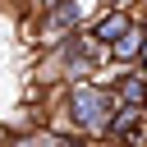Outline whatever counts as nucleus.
<instances>
[{"instance_id":"nucleus-8","label":"nucleus","mask_w":147,"mask_h":147,"mask_svg":"<svg viewBox=\"0 0 147 147\" xmlns=\"http://www.w3.org/2000/svg\"><path fill=\"white\" fill-rule=\"evenodd\" d=\"M37 5V14H46V9H55V5H64V0H32Z\"/></svg>"},{"instance_id":"nucleus-2","label":"nucleus","mask_w":147,"mask_h":147,"mask_svg":"<svg viewBox=\"0 0 147 147\" xmlns=\"http://www.w3.org/2000/svg\"><path fill=\"white\" fill-rule=\"evenodd\" d=\"M101 64H106V51L87 37V28L69 32V37L51 51V69L64 74V87H74V83H92V74H96Z\"/></svg>"},{"instance_id":"nucleus-6","label":"nucleus","mask_w":147,"mask_h":147,"mask_svg":"<svg viewBox=\"0 0 147 147\" xmlns=\"http://www.w3.org/2000/svg\"><path fill=\"white\" fill-rule=\"evenodd\" d=\"M129 23H133V14H129V9H106L101 18H92V23H87V37L106 51L110 41H119V37L129 32Z\"/></svg>"},{"instance_id":"nucleus-9","label":"nucleus","mask_w":147,"mask_h":147,"mask_svg":"<svg viewBox=\"0 0 147 147\" xmlns=\"http://www.w3.org/2000/svg\"><path fill=\"white\" fill-rule=\"evenodd\" d=\"M64 147H78V142H64Z\"/></svg>"},{"instance_id":"nucleus-1","label":"nucleus","mask_w":147,"mask_h":147,"mask_svg":"<svg viewBox=\"0 0 147 147\" xmlns=\"http://www.w3.org/2000/svg\"><path fill=\"white\" fill-rule=\"evenodd\" d=\"M110 115H115V96H110V87H101V83H74V87H64L60 119L69 124L74 142H83V138L101 142Z\"/></svg>"},{"instance_id":"nucleus-3","label":"nucleus","mask_w":147,"mask_h":147,"mask_svg":"<svg viewBox=\"0 0 147 147\" xmlns=\"http://www.w3.org/2000/svg\"><path fill=\"white\" fill-rule=\"evenodd\" d=\"M78 28H87L83 0H64V5H55V9H46V14L37 18V46L55 51V46H60L69 32H78Z\"/></svg>"},{"instance_id":"nucleus-4","label":"nucleus","mask_w":147,"mask_h":147,"mask_svg":"<svg viewBox=\"0 0 147 147\" xmlns=\"http://www.w3.org/2000/svg\"><path fill=\"white\" fill-rule=\"evenodd\" d=\"M101 142H110V147H142L147 142V115L138 106H115Z\"/></svg>"},{"instance_id":"nucleus-5","label":"nucleus","mask_w":147,"mask_h":147,"mask_svg":"<svg viewBox=\"0 0 147 147\" xmlns=\"http://www.w3.org/2000/svg\"><path fill=\"white\" fill-rule=\"evenodd\" d=\"M142 46H147V23L133 14L129 32H124L119 41H110V46H106V60H110L115 69H133V64H138V55H142Z\"/></svg>"},{"instance_id":"nucleus-7","label":"nucleus","mask_w":147,"mask_h":147,"mask_svg":"<svg viewBox=\"0 0 147 147\" xmlns=\"http://www.w3.org/2000/svg\"><path fill=\"white\" fill-rule=\"evenodd\" d=\"M142 92H147V78L133 74V69H119V74L110 78V96H115V106H138V110H142Z\"/></svg>"}]
</instances>
